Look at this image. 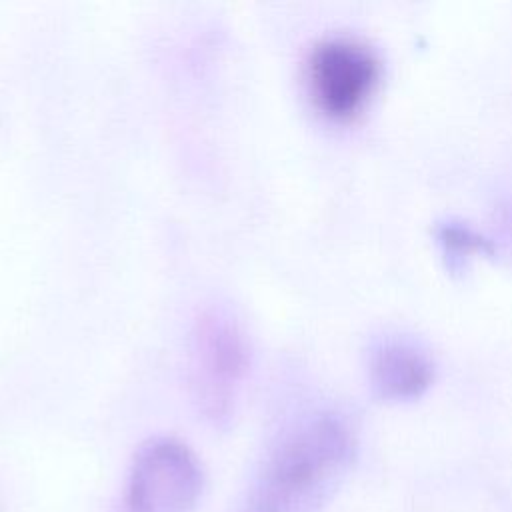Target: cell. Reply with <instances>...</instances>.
I'll list each match as a JSON object with an SVG mask.
<instances>
[{
    "label": "cell",
    "mask_w": 512,
    "mask_h": 512,
    "mask_svg": "<svg viewBox=\"0 0 512 512\" xmlns=\"http://www.w3.org/2000/svg\"><path fill=\"white\" fill-rule=\"evenodd\" d=\"M346 450L328 416L298 422L266 454L238 512H312Z\"/></svg>",
    "instance_id": "6da1fadb"
},
{
    "label": "cell",
    "mask_w": 512,
    "mask_h": 512,
    "mask_svg": "<svg viewBox=\"0 0 512 512\" xmlns=\"http://www.w3.org/2000/svg\"><path fill=\"white\" fill-rule=\"evenodd\" d=\"M250 368V342L240 318L224 304L204 306L190 332L188 382L198 410L214 424L234 414Z\"/></svg>",
    "instance_id": "7a4b0ae2"
},
{
    "label": "cell",
    "mask_w": 512,
    "mask_h": 512,
    "mask_svg": "<svg viewBox=\"0 0 512 512\" xmlns=\"http://www.w3.org/2000/svg\"><path fill=\"white\" fill-rule=\"evenodd\" d=\"M202 486L200 462L186 444L150 438L132 458L120 512H190Z\"/></svg>",
    "instance_id": "3957f363"
},
{
    "label": "cell",
    "mask_w": 512,
    "mask_h": 512,
    "mask_svg": "<svg viewBox=\"0 0 512 512\" xmlns=\"http://www.w3.org/2000/svg\"><path fill=\"white\" fill-rule=\"evenodd\" d=\"M308 86L316 104L332 116H348L366 100L376 80L372 56L348 40H324L308 58Z\"/></svg>",
    "instance_id": "277c9868"
},
{
    "label": "cell",
    "mask_w": 512,
    "mask_h": 512,
    "mask_svg": "<svg viewBox=\"0 0 512 512\" xmlns=\"http://www.w3.org/2000/svg\"><path fill=\"white\" fill-rule=\"evenodd\" d=\"M392 358H384V382H388L386 386H406V388H414L416 384L424 382L426 376V368L418 362V358H414L412 354H408L406 350H392Z\"/></svg>",
    "instance_id": "5b68a950"
}]
</instances>
